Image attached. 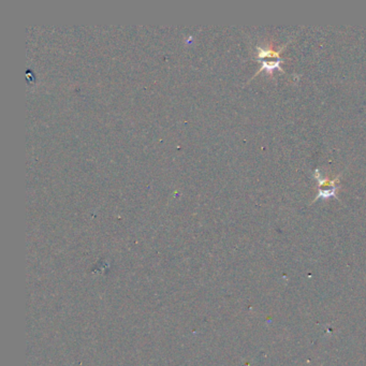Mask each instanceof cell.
<instances>
[{
	"mask_svg": "<svg viewBox=\"0 0 366 366\" xmlns=\"http://www.w3.org/2000/svg\"><path fill=\"white\" fill-rule=\"evenodd\" d=\"M284 62H285V59H284V58H281V57L270 58V59L261 60L260 62L261 63L260 69H259V71H258L255 74V77L257 76L258 73H260L261 71H265L268 74H271V76H273L274 71H276V70H278L280 72H284V70H282V68H281V64Z\"/></svg>",
	"mask_w": 366,
	"mask_h": 366,
	"instance_id": "2",
	"label": "cell"
},
{
	"mask_svg": "<svg viewBox=\"0 0 366 366\" xmlns=\"http://www.w3.org/2000/svg\"><path fill=\"white\" fill-rule=\"evenodd\" d=\"M343 175V172L334 178H331L329 175H323L319 169H316L314 172V177L318 182V195L313 200V202L318 201V200H328L331 198H335L339 200L337 191H338V182L340 176ZM340 201V200H339Z\"/></svg>",
	"mask_w": 366,
	"mask_h": 366,
	"instance_id": "1",
	"label": "cell"
}]
</instances>
